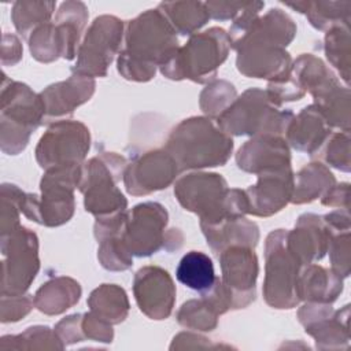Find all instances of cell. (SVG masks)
Masks as SVG:
<instances>
[{"mask_svg": "<svg viewBox=\"0 0 351 351\" xmlns=\"http://www.w3.org/2000/svg\"><path fill=\"white\" fill-rule=\"evenodd\" d=\"M298 11L304 12L310 23L318 30L350 25L351 1H299Z\"/></svg>", "mask_w": 351, "mask_h": 351, "instance_id": "obj_29", "label": "cell"}, {"mask_svg": "<svg viewBox=\"0 0 351 351\" xmlns=\"http://www.w3.org/2000/svg\"><path fill=\"white\" fill-rule=\"evenodd\" d=\"M325 160L336 169L350 171V134L337 133L332 137L325 151Z\"/></svg>", "mask_w": 351, "mask_h": 351, "instance_id": "obj_37", "label": "cell"}, {"mask_svg": "<svg viewBox=\"0 0 351 351\" xmlns=\"http://www.w3.org/2000/svg\"><path fill=\"white\" fill-rule=\"evenodd\" d=\"M236 159L240 169L256 174L291 166L285 141L274 134H262L247 141L239 149Z\"/></svg>", "mask_w": 351, "mask_h": 351, "instance_id": "obj_18", "label": "cell"}, {"mask_svg": "<svg viewBox=\"0 0 351 351\" xmlns=\"http://www.w3.org/2000/svg\"><path fill=\"white\" fill-rule=\"evenodd\" d=\"M176 33L192 34L210 18L206 3L202 1H166L158 5Z\"/></svg>", "mask_w": 351, "mask_h": 351, "instance_id": "obj_26", "label": "cell"}, {"mask_svg": "<svg viewBox=\"0 0 351 351\" xmlns=\"http://www.w3.org/2000/svg\"><path fill=\"white\" fill-rule=\"evenodd\" d=\"M222 282L232 291L233 308L247 306L255 299L258 259L251 247L230 245L221 252Z\"/></svg>", "mask_w": 351, "mask_h": 351, "instance_id": "obj_13", "label": "cell"}, {"mask_svg": "<svg viewBox=\"0 0 351 351\" xmlns=\"http://www.w3.org/2000/svg\"><path fill=\"white\" fill-rule=\"evenodd\" d=\"M341 200L348 203V184L333 185L324 195L322 203L326 206H341Z\"/></svg>", "mask_w": 351, "mask_h": 351, "instance_id": "obj_39", "label": "cell"}, {"mask_svg": "<svg viewBox=\"0 0 351 351\" xmlns=\"http://www.w3.org/2000/svg\"><path fill=\"white\" fill-rule=\"evenodd\" d=\"M122 32L123 22L117 16H97L78 49V60L73 71L88 77H104L119 48Z\"/></svg>", "mask_w": 351, "mask_h": 351, "instance_id": "obj_9", "label": "cell"}, {"mask_svg": "<svg viewBox=\"0 0 351 351\" xmlns=\"http://www.w3.org/2000/svg\"><path fill=\"white\" fill-rule=\"evenodd\" d=\"M328 60L339 70L343 80H350V25L333 26L325 36Z\"/></svg>", "mask_w": 351, "mask_h": 351, "instance_id": "obj_31", "label": "cell"}, {"mask_svg": "<svg viewBox=\"0 0 351 351\" xmlns=\"http://www.w3.org/2000/svg\"><path fill=\"white\" fill-rule=\"evenodd\" d=\"M248 3L247 1H207L206 8L211 18L226 21L230 18L236 19L245 10Z\"/></svg>", "mask_w": 351, "mask_h": 351, "instance_id": "obj_38", "label": "cell"}, {"mask_svg": "<svg viewBox=\"0 0 351 351\" xmlns=\"http://www.w3.org/2000/svg\"><path fill=\"white\" fill-rule=\"evenodd\" d=\"M335 182L333 174L322 163H310L296 174L291 202L296 204L311 202L330 189Z\"/></svg>", "mask_w": 351, "mask_h": 351, "instance_id": "obj_27", "label": "cell"}, {"mask_svg": "<svg viewBox=\"0 0 351 351\" xmlns=\"http://www.w3.org/2000/svg\"><path fill=\"white\" fill-rule=\"evenodd\" d=\"M329 254L332 270L341 278L347 277L350 274V230L330 237Z\"/></svg>", "mask_w": 351, "mask_h": 351, "instance_id": "obj_36", "label": "cell"}, {"mask_svg": "<svg viewBox=\"0 0 351 351\" xmlns=\"http://www.w3.org/2000/svg\"><path fill=\"white\" fill-rule=\"evenodd\" d=\"M215 317V310L206 300H191L181 307L178 313V322L184 326L211 330L217 325Z\"/></svg>", "mask_w": 351, "mask_h": 351, "instance_id": "obj_34", "label": "cell"}, {"mask_svg": "<svg viewBox=\"0 0 351 351\" xmlns=\"http://www.w3.org/2000/svg\"><path fill=\"white\" fill-rule=\"evenodd\" d=\"M134 296L140 310L154 319L170 315L176 288L169 273L156 266L140 269L134 277Z\"/></svg>", "mask_w": 351, "mask_h": 351, "instance_id": "obj_15", "label": "cell"}, {"mask_svg": "<svg viewBox=\"0 0 351 351\" xmlns=\"http://www.w3.org/2000/svg\"><path fill=\"white\" fill-rule=\"evenodd\" d=\"M236 90L232 84L226 81H217L207 86L200 95V107L210 117L219 118L222 112L233 103Z\"/></svg>", "mask_w": 351, "mask_h": 351, "instance_id": "obj_33", "label": "cell"}, {"mask_svg": "<svg viewBox=\"0 0 351 351\" xmlns=\"http://www.w3.org/2000/svg\"><path fill=\"white\" fill-rule=\"evenodd\" d=\"M45 108L40 96L19 82L3 85L1 147L4 152L18 154L29 141L30 133L44 121Z\"/></svg>", "mask_w": 351, "mask_h": 351, "instance_id": "obj_7", "label": "cell"}, {"mask_svg": "<svg viewBox=\"0 0 351 351\" xmlns=\"http://www.w3.org/2000/svg\"><path fill=\"white\" fill-rule=\"evenodd\" d=\"M343 291V281L332 269L308 265L296 281L299 299L314 303H332Z\"/></svg>", "mask_w": 351, "mask_h": 351, "instance_id": "obj_21", "label": "cell"}, {"mask_svg": "<svg viewBox=\"0 0 351 351\" xmlns=\"http://www.w3.org/2000/svg\"><path fill=\"white\" fill-rule=\"evenodd\" d=\"M166 223L167 213L160 204H138L128 217L122 241L132 255L149 256L160 248Z\"/></svg>", "mask_w": 351, "mask_h": 351, "instance_id": "obj_12", "label": "cell"}, {"mask_svg": "<svg viewBox=\"0 0 351 351\" xmlns=\"http://www.w3.org/2000/svg\"><path fill=\"white\" fill-rule=\"evenodd\" d=\"M81 296L80 284L71 278L58 277L44 284L36 293L34 303L45 314H59L70 308Z\"/></svg>", "mask_w": 351, "mask_h": 351, "instance_id": "obj_24", "label": "cell"}, {"mask_svg": "<svg viewBox=\"0 0 351 351\" xmlns=\"http://www.w3.org/2000/svg\"><path fill=\"white\" fill-rule=\"evenodd\" d=\"M332 234L322 217L306 214L299 218L296 229L287 233V245L300 265H310L325 255Z\"/></svg>", "mask_w": 351, "mask_h": 351, "instance_id": "obj_17", "label": "cell"}, {"mask_svg": "<svg viewBox=\"0 0 351 351\" xmlns=\"http://www.w3.org/2000/svg\"><path fill=\"white\" fill-rule=\"evenodd\" d=\"M266 278L263 295L266 302L277 308H291L300 299L296 281L300 262L287 245V232L278 229L266 240Z\"/></svg>", "mask_w": 351, "mask_h": 351, "instance_id": "obj_8", "label": "cell"}, {"mask_svg": "<svg viewBox=\"0 0 351 351\" xmlns=\"http://www.w3.org/2000/svg\"><path fill=\"white\" fill-rule=\"evenodd\" d=\"M200 225L207 237V243L217 254L222 252L223 248L230 245L255 247L259 239L256 225L244 219L243 217L228 219L217 225Z\"/></svg>", "mask_w": 351, "mask_h": 351, "instance_id": "obj_22", "label": "cell"}, {"mask_svg": "<svg viewBox=\"0 0 351 351\" xmlns=\"http://www.w3.org/2000/svg\"><path fill=\"white\" fill-rule=\"evenodd\" d=\"M180 167L167 151L156 149L145 154L126 169L125 186L130 195H147L166 188Z\"/></svg>", "mask_w": 351, "mask_h": 351, "instance_id": "obj_14", "label": "cell"}, {"mask_svg": "<svg viewBox=\"0 0 351 351\" xmlns=\"http://www.w3.org/2000/svg\"><path fill=\"white\" fill-rule=\"evenodd\" d=\"M125 159L115 154L92 158L81 166L78 186L85 195V210L97 218L121 214L126 208V199L115 186L125 169Z\"/></svg>", "mask_w": 351, "mask_h": 351, "instance_id": "obj_6", "label": "cell"}, {"mask_svg": "<svg viewBox=\"0 0 351 351\" xmlns=\"http://www.w3.org/2000/svg\"><path fill=\"white\" fill-rule=\"evenodd\" d=\"M93 90V78L82 74H74L67 81L48 86L40 95L45 108L44 119L70 115L75 107L89 100Z\"/></svg>", "mask_w": 351, "mask_h": 351, "instance_id": "obj_19", "label": "cell"}, {"mask_svg": "<svg viewBox=\"0 0 351 351\" xmlns=\"http://www.w3.org/2000/svg\"><path fill=\"white\" fill-rule=\"evenodd\" d=\"M56 7L53 1H16L12 7V21L16 30L29 38L37 27L49 22Z\"/></svg>", "mask_w": 351, "mask_h": 351, "instance_id": "obj_30", "label": "cell"}, {"mask_svg": "<svg viewBox=\"0 0 351 351\" xmlns=\"http://www.w3.org/2000/svg\"><path fill=\"white\" fill-rule=\"evenodd\" d=\"M285 132L293 148L313 155L330 134V126L315 106H308L289 122Z\"/></svg>", "mask_w": 351, "mask_h": 351, "instance_id": "obj_20", "label": "cell"}, {"mask_svg": "<svg viewBox=\"0 0 351 351\" xmlns=\"http://www.w3.org/2000/svg\"><path fill=\"white\" fill-rule=\"evenodd\" d=\"M232 148V138L210 119L200 117L182 121L170 133L166 144V151L180 170L222 166L229 159Z\"/></svg>", "mask_w": 351, "mask_h": 351, "instance_id": "obj_3", "label": "cell"}, {"mask_svg": "<svg viewBox=\"0 0 351 351\" xmlns=\"http://www.w3.org/2000/svg\"><path fill=\"white\" fill-rule=\"evenodd\" d=\"M30 52L40 62H52L63 55L62 43L55 23H44L37 27L30 37Z\"/></svg>", "mask_w": 351, "mask_h": 351, "instance_id": "obj_32", "label": "cell"}, {"mask_svg": "<svg viewBox=\"0 0 351 351\" xmlns=\"http://www.w3.org/2000/svg\"><path fill=\"white\" fill-rule=\"evenodd\" d=\"M88 21V8L81 1H64L58 10L55 18V27L59 34L63 58L73 59L81 38V33Z\"/></svg>", "mask_w": 351, "mask_h": 351, "instance_id": "obj_23", "label": "cell"}, {"mask_svg": "<svg viewBox=\"0 0 351 351\" xmlns=\"http://www.w3.org/2000/svg\"><path fill=\"white\" fill-rule=\"evenodd\" d=\"M88 303L95 315L110 324L123 321L129 310L125 291L115 284H103L95 289Z\"/></svg>", "mask_w": 351, "mask_h": 351, "instance_id": "obj_28", "label": "cell"}, {"mask_svg": "<svg viewBox=\"0 0 351 351\" xmlns=\"http://www.w3.org/2000/svg\"><path fill=\"white\" fill-rule=\"evenodd\" d=\"M1 251L8 255L3 262V296H21L38 270L37 237L26 228L18 226L10 232V241L3 239Z\"/></svg>", "mask_w": 351, "mask_h": 351, "instance_id": "obj_11", "label": "cell"}, {"mask_svg": "<svg viewBox=\"0 0 351 351\" xmlns=\"http://www.w3.org/2000/svg\"><path fill=\"white\" fill-rule=\"evenodd\" d=\"M178 49L174 29L165 15L147 10L126 27V48L119 53L118 71L128 80L148 81L156 64L163 66Z\"/></svg>", "mask_w": 351, "mask_h": 351, "instance_id": "obj_2", "label": "cell"}, {"mask_svg": "<svg viewBox=\"0 0 351 351\" xmlns=\"http://www.w3.org/2000/svg\"><path fill=\"white\" fill-rule=\"evenodd\" d=\"M229 45V36L221 27L195 34L160 66L162 74L171 80L191 78L195 82H207L215 77L217 67L226 59Z\"/></svg>", "mask_w": 351, "mask_h": 351, "instance_id": "obj_4", "label": "cell"}, {"mask_svg": "<svg viewBox=\"0 0 351 351\" xmlns=\"http://www.w3.org/2000/svg\"><path fill=\"white\" fill-rule=\"evenodd\" d=\"M296 26L280 8L256 16L239 36L230 40L237 51V69L247 77L282 78L291 69L285 47L293 40Z\"/></svg>", "mask_w": 351, "mask_h": 351, "instance_id": "obj_1", "label": "cell"}, {"mask_svg": "<svg viewBox=\"0 0 351 351\" xmlns=\"http://www.w3.org/2000/svg\"><path fill=\"white\" fill-rule=\"evenodd\" d=\"M267 92L248 89L233 101L218 118L222 132L241 134H276L287 130L293 115L291 111H278Z\"/></svg>", "mask_w": 351, "mask_h": 351, "instance_id": "obj_5", "label": "cell"}, {"mask_svg": "<svg viewBox=\"0 0 351 351\" xmlns=\"http://www.w3.org/2000/svg\"><path fill=\"white\" fill-rule=\"evenodd\" d=\"M132 254L122 241V236H112L100 240L99 259L108 270H126L132 266Z\"/></svg>", "mask_w": 351, "mask_h": 351, "instance_id": "obj_35", "label": "cell"}, {"mask_svg": "<svg viewBox=\"0 0 351 351\" xmlns=\"http://www.w3.org/2000/svg\"><path fill=\"white\" fill-rule=\"evenodd\" d=\"M89 130L81 122L60 121L53 123L41 137L36 158L47 170L69 165H80L89 149Z\"/></svg>", "mask_w": 351, "mask_h": 351, "instance_id": "obj_10", "label": "cell"}, {"mask_svg": "<svg viewBox=\"0 0 351 351\" xmlns=\"http://www.w3.org/2000/svg\"><path fill=\"white\" fill-rule=\"evenodd\" d=\"M176 277L181 284L200 293L208 291L217 280L211 258L202 251L186 252L177 266Z\"/></svg>", "mask_w": 351, "mask_h": 351, "instance_id": "obj_25", "label": "cell"}, {"mask_svg": "<svg viewBox=\"0 0 351 351\" xmlns=\"http://www.w3.org/2000/svg\"><path fill=\"white\" fill-rule=\"evenodd\" d=\"M293 176L291 166L258 173V184L245 191L248 213L269 217L280 211L292 197Z\"/></svg>", "mask_w": 351, "mask_h": 351, "instance_id": "obj_16", "label": "cell"}]
</instances>
